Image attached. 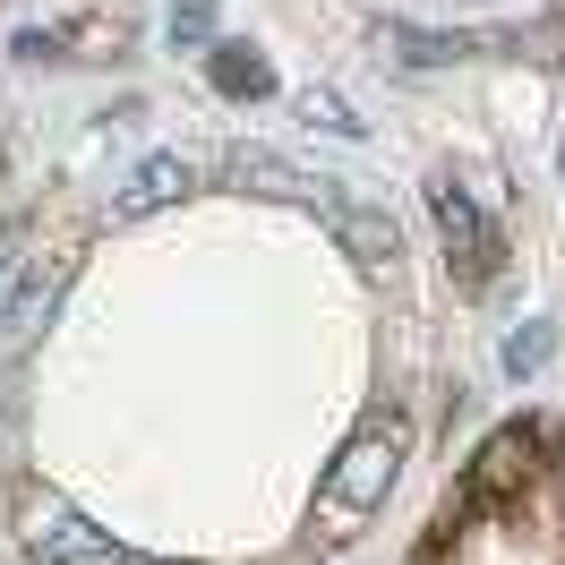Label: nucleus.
I'll return each instance as SVG.
<instances>
[{
    "mask_svg": "<svg viewBox=\"0 0 565 565\" xmlns=\"http://www.w3.org/2000/svg\"><path fill=\"white\" fill-rule=\"evenodd\" d=\"M403 455H412V428L403 420H369L352 437V446H343V455H334V471H326V523H360V514H377V505H386V489L394 480H403Z\"/></svg>",
    "mask_w": 565,
    "mask_h": 565,
    "instance_id": "f257e3e1",
    "label": "nucleus"
},
{
    "mask_svg": "<svg viewBox=\"0 0 565 565\" xmlns=\"http://www.w3.org/2000/svg\"><path fill=\"white\" fill-rule=\"evenodd\" d=\"M428 214H437V241H446L455 282H462V291H489L497 266H505V232L471 206V189H455V180H437V189H428Z\"/></svg>",
    "mask_w": 565,
    "mask_h": 565,
    "instance_id": "f03ea898",
    "label": "nucleus"
},
{
    "mask_svg": "<svg viewBox=\"0 0 565 565\" xmlns=\"http://www.w3.org/2000/svg\"><path fill=\"white\" fill-rule=\"evenodd\" d=\"M18 548H26L35 565H70V557L111 548V540L77 514L70 497H52V489H35V480H26V489H18Z\"/></svg>",
    "mask_w": 565,
    "mask_h": 565,
    "instance_id": "7ed1b4c3",
    "label": "nucleus"
},
{
    "mask_svg": "<svg viewBox=\"0 0 565 565\" xmlns=\"http://www.w3.org/2000/svg\"><path fill=\"white\" fill-rule=\"evenodd\" d=\"M77 248H43V257H26V275H18V291H9V309H0V326L26 343V334H43V318L61 309V282H70Z\"/></svg>",
    "mask_w": 565,
    "mask_h": 565,
    "instance_id": "20e7f679",
    "label": "nucleus"
},
{
    "mask_svg": "<svg viewBox=\"0 0 565 565\" xmlns=\"http://www.w3.org/2000/svg\"><path fill=\"white\" fill-rule=\"evenodd\" d=\"M540 446H548V437H540V428H531V420L497 428L489 446L471 455V497H514V489H523V480H531V455H540Z\"/></svg>",
    "mask_w": 565,
    "mask_h": 565,
    "instance_id": "39448f33",
    "label": "nucleus"
},
{
    "mask_svg": "<svg viewBox=\"0 0 565 565\" xmlns=\"http://www.w3.org/2000/svg\"><path fill=\"white\" fill-rule=\"evenodd\" d=\"M223 172L241 180V189H257V198H291V206H318V214L334 206V180L291 172V163H282V154H266V146H241V154H232Z\"/></svg>",
    "mask_w": 565,
    "mask_h": 565,
    "instance_id": "423d86ee",
    "label": "nucleus"
},
{
    "mask_svg": "<svg viewBox=\"0 0 565 565\" xmlns=\"http://www.w3.org/2000/svg\"><path fill=\"white\" fill-rule=\"evenodd\" d=\"M326 232L352 248L369 275H394V257H403V241H394V214H386V206H352V198H334V206H326Z\"/></svg>",
    "mask_w": 565,
    "mask_h": 565,
    "instance_id": "0eeeda50",
    "label": "nucleus"
},
{
    "mask_svg": "<svg viewBox=\"0 0 565 565\" xmlns=\"http://www.w3.org/2000/svg\"><path fill=\"white\" fill-rule=\"evenodd\" d=\"M180 189H198V163L189 154H146L138 172H129V189H120V223H138V214H154V206H172Z\"/></svg>",
    "mask_w": 565,
    "mask_h": 565,
    "instance_id": "6e6552de",
    "label": "nucleus"
},
{
    "mask_svg": "<svg viewBox=\"0 0 565 565\" xmlns=\"http://www.w3.org/2000/svg\"><path fill=\"white\" fill-rule=\"evenodd\" d=\"M206 77H214V95H232V104H257V95H275V70H266L248 43H214V52H206Z\"/></svg>",
    "mask_w": 565,
    "mask_h": 565,
    "instance_id": "1a4fd4ad",
    "label": "nucleus"
},
{
    "mask_svg": "<svg viewBox=\"0 0 565 565\" xmlns=\"http://www.w3.org/2000/svg\"><path fill=\"white\" fill-rule=\"evenodd\" d=\"M386 43L412 61V70H428V61H462V52H480V35H420V26H386Z\"/></svg>",
    "mask_w": 565,
    "mask_h": 565,
    "instance_id": "9d476101",
    "label": "nucleus"
},
{
    "mask_svg": "<svg viewBox=\"0 0 565 565\" xmlns=\"http://www.w3.org/2000/svg\"><path fill=\"white\" fill-rule=\"evenodd\" d=\"M548 352H557V334H548L540 318L514 326V334H505V377H540V369H548Z\"/></svg>",
    "mask_w": 565,
    "mask_h": 565,
    "instance_id": "9b49d317",
    "label": "nucleus"
},
{
    "mask_svg": "<svg viewBox=\"0 0 565 565\" xmlns=\"http://www.w3.org/2000/svg\"><path fill=\"white\" fill-rule=\"evenodd\" d=\"M300 111H309V120H318V129H334V138H360V120H352V104H343V95H334V86H309V95H300Z\"/></svg>",
    "mask_w": 565,
    "mask_h": 565,
    "instance_id": "f8f14e48",
    "label": "nucleus"
},
{
    "mask_svg": "<svg viewBox=\"0 0 565 565\" xmlns=\"http://www.w3.org/2000/svg\"><path fill=\"white\" fill-rule=\"evenodd\" d=\"M206 35H214V0H189L172 18V43H206Z\"/></svg>",
    "mask_w": 565,
    "mask_h": 565,
    "instance_id": "ddd939ff",
    "label": "nucleus"
},
{
    "mask_svg": "<svg viewBox=\"0 0 565 565\" xmlns=\"http://www.w3.org/2000/svg\"><path fill=\"white\" fill-rule=\"evenodd\" d=\"M0 275H9V232H0Z\"/></svg>",
    "mask_w": 565,
    "mask_h": 565,
    "instance_id": "4468645a",
    "label": "nucleus"
},
{
    "mask_svg": "<svg viewBox=\"0 0 565 565\" xmlns=\"http://www.w3.org/2000/svg\"><path fill=\"white\" fill-rule=\"evenodd\" d=\"M557 172H565V146H557Z\"/></svg>",
    "mask_w": 565,
    "mask_h": 565,
    "instance_id": "2eb2a0df",
    "label": "nucleus"
}]
</instances>
